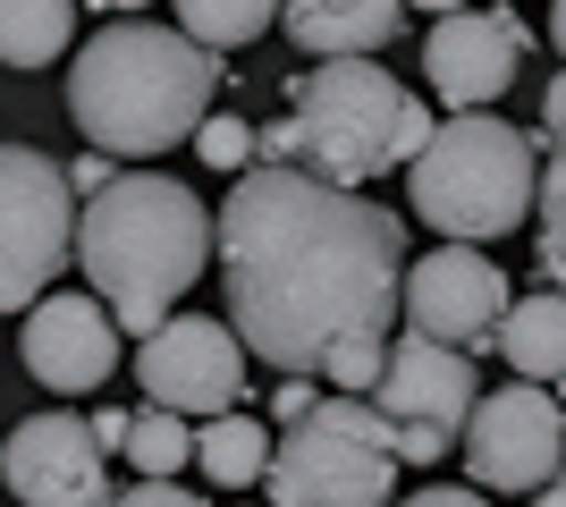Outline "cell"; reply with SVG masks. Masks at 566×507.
Masks as SVG:
<instances>
[{
  "label": "cell",
  "mask_w": 566,
  "mask_h": 507,
  "mask_svg": "<svg viewBox=\"0 0 566 507\" xmlns=\"http://www.w3.org/2000/svg\"><path fill=\"white\" fill-rule=\"evenodd\" d=\"M542 136H549V152L566 145V68L549 76V94H542Z\"/></svg>",
  "instance_id": "28"
},
{
  "label": "cell",
  "mask_w": 566,
  "mask_h": 507,
  "mask_svg": "<svg viewBox=\"0 0 566 507\" xmlns=\"http://www.w3.org/2000/svg\"><path fill=\"white\" fill-rule=\"evenodd\" d=\"M398 314L415 321V338L473 356V347H491V338H499V314H507V271H499L491 254H473V245H431L423 263H406Z\"/></svg>",
  "instance_id": "10"
},
{
  "label": "cell",
  "mask_w": 566,
  "mask_h": 507,
  "mask_svg": "<svg viewBox=\"0 0 566 507\" xmlns=\"http://www.w3.org/2000/svg\"><path fill=\"white\" fill-rule=\"evenodd\" d=\"M549 43H558V60H566V0L549 9Z\"/></svg>",
  "instance_id": "32"
},
{
  "label": "cell",
  "mask_w": 566,
  "mask_h": 507,
  "mask_svg": "<svg viewBox=\"0 0 566 507\" xmlns=\"http://www.w3.org/2000/svg\"><path fill=\"white\" fill-rule=\"evenodd\" d=\"M195 465H203L220 490H245V483H262V465H271V432H262L254 414H212V423L195 432Z\"/></svg>",
  "instance_id": "18"
},
{
  "label": "cell",
  "mask_w": 566,
  "mask_h": 507,
  "mask_svg": "<svg viewBox=\"0 0 566 507\" xmlns=\"http://www.w3.org/2000/svg\"><path fill=\"white\" fill-rule=\"evenodd\" d=\"M558 406H566V381H558Z\"/></svg>",
  "instance_id": "33"
},
{
  "label": "cell",
  "mask_w": 566,
  "mask_h": 507,
  "mask_svg": "<svg viewBox=\"0 0 566 507\" xmlns=\"http://www.w3.org/2000/svg\"><path fill=\"white\" fill-rule=\"evenodd\" d=\"M431 110L415 85L380 68V60H322L287 85V136H296V169L322 178V187L355 194L406 169L415 152L431 145Z\"/></svg>",
  "instance_id": "4"
},
{
  "label": "cell",
  "mask_w": 566,
  "mask_h": 507,
  "mask_svg": "<svg viewBox=\"0 0 566 507\" xmlns=\"http://www.w3.org/2000/svg\"><path fill=\"white\" fill-rule=\"evenodd\" d=\"M85 432H94V448H102V457H118V448H127V414H118V406H102L94 423H85Z\"/></svg>",
  "instance_id": "30"
},
{
  "label": "cell",
  "mask_w": 566,
  "mask_h": 507,
  "mask_svg": "<svg viewBox=\"0 0 566 507\" xmlns=\"http://www.w3.org/2000/svg\"><path fill=\"white\" fill-rule=\"evenodd\" d=\"M76 43L69 0H0V68H51Z\"/></svg>",
  "instance_id": "17"
},
{
  "label": "cell",
  "mask_w": 566,
  "mask_h": 507,
  "mask_svg": "<svg viewBox=\"0 0 566 507\" xmlns=\"http://www.w3.org/2000/svg\"><path fill=\"white\" fill-rule=\"evenodd\" d=\"M533 507H566V465H558V474H549L542 490H533Z\"/></svg>",
  "instance_id": "31"
},
{
  "label": "cell",
  "mask_w": 566,
  "mask_h": 507,
  "mask_svg": "<svg viewBox=\"0 0 566 507\" xmlns=\"http://www.w3.org/2000/svg\"><path fill=\"white\" fill-rule=\"evenodd\" d=\"M313 398H322V389H313V381H296V372H287V381L271 389V414H280V423H305V414H313Z\"/></svg>",
  "instance_id": "27"
},
{
  "label": "cell",
  "mask_w": 566,
  "mask_h": 507,
  "mask_svg": "<svg viewBox=\"0 0 566 507\" xmlns=\"http://www.w3.org/2000/svg\"><path fill=\"white\" fill-rule=\"evenodd\" d=\"M60 178H69V194H102V187H111V161H102V152H85V161L60 169Z\"/></svg>",
  "instance_id": "29"
},
{
  "label": "cell",
  "mask_w": 566,
  "mask_h": 507,
  "mask_svg": "<svg viewBox=\"0 0 566 507\" xmlns=\"http://www.w3.org/2000/svg\"><path fill=\"white\" fill-rule=\"evenodd\" d=\"M287 43L313 51V60H373L380 43H398L406 34V9H389V0H305V9H287Z\"/></svg>",
  "instance_id": "15"
},
{
  "label": "cell",
  "mask_w": 566,
  "mask_h": 507,
  "mask_svg": "<svg viewBox=\"0 0 566 507\" xmlns=\"http://www.w3.org/2000/svg\"><path fill=\"white\" fill-rule=\"evenodd\" d=\"M499 356L516 363L524 389L542 381H566V296H507V314H499Z\"/></svg>",
  "instance_id": "16"
},
{
  "label": "cell",
  "mask_w": 566,
  "mask_h": 507,
  "mask_svg": "<svg viewBox=\"0 0 566 507\" xmlns=\"http://www.w3.org/2000/svg\"><path fill=\"white\" fill-rule=\"evenodd\" d=\"M111 507H203L187 483H127V490H111Z\"/></svg>",
  "instance_id": "24"
},
{
  "label": "cell",
  "mask_w": 566,
  "mask_h": 507,
  "mask_svg": "<svg viewBox=\"0 0 566 507\" xmlns=\"http://www.w3.org/2000/svg\"><path fill=\"white\" fill-rule=\"evenodd\" d=\"M457 440H440V432H415V423H398V465H440Z\"/></svg>",
  "instance_id": "26"
},
{
  "label": "cell",
  "mask_w": 566,
  "mask_h": 507,
  "mask_svg": "<svg viewBox=\"0 0 566 507\" xmlns=\"http://www.w3.org/2000/svg\"><path fill=\"white\" fill-rule=\"evenodd\" d=\"M380 356H389V338H380V347H347V356H331L322 372L338 381V398H373V381H380Z\"/></svg>",
  "instance_id": "23"
},
{
  "label": "cell",
  "mask_w": 566,
  "mask_h": 507,
  "mask_svg": "<svg viewBox=\"0 0 566 507\" xmlns=\"http://www.w3.org/2000/svg\"><path fill=\"white\" fill-rule=\"evenodd\" d=\"M76 245V194L34 145H0V314H34Z\"/></svg>",
  "instance_id": "7"
},
{
  "label": "cell",
  "mask_w": 566,
  "mask_h": 507,
  "mask_svg": "<svg viewBox=\"0 0 566 507\" xmlns=\"http://www.w3.org/2000/svg\"><path fill=\"white\" fill-rule=\"evenodd\" d=\"M69 263H85V288L111 314V330L153 338L212 263V212L187 178H153V169L111 178L102 194H85Z\"/></svg>",
  "instance_id": "2"
},
{
  "label": "cell",
  "mask_w": 566,
  "mask_h": 507,
  "mask_svg": "<svg viewBox=\"0 0 566 507\" xmlns=\"http://www.w3.org/2000/svg\"><path fill=\"white\" fill-rule=\"evenodd\" d=\"M25 372L60 398H85L118 372V330L85 288H51L34 314H25Z\"/></svg>",
  "instance_id": "14"
},
{
  "label": "cell",
  "mask_w": 566,
  "mask_h": 507,
  "mask_svg": "<svg viewBox=\"0 0 566 507\" xmlns=\"http://www.w3.org/2000/svg\"><path fill=\"white\" fill-rule=\"evenodd\" d=\"M533 178H542L533 136L507 127L499 110L440 119L431 145L406 161V194H415L423 229H440L449 245H473V254L533 220Z\"/></svg>",
  "instance_id": "5"
},
{
  "label": "cell",
  "mask_w": 566,
  "mask_h": 507,
  "mask_svg": "<svg viewBox=\"0 0 566 507\" xmlns=\"http://www.w3.org/2000/svg\"><path fill=\"white\" fill-rule=\"evenodd\" d=\"M195 152L212 169H254V119H237V110H212V119L195 127Z\"/></svg>",
  "instance_id": "22"
},
{
  "label": "cell",
  "mask_w": 566,
  "mask_h": 507,
  "mask_svg": "<svg viewBox=\"0 0 566 507\" xmlns=\"http://www.w3.org/2000/svg\"><path fill=\"white\" fill-rule=\"evenodd\" d=\"M136 381L153 398V414H178V423H212V414H237L245 398V347L229 338L220 314H169L161 330L144 338Z\"/></svg>",
  "instance_id": "9"
},
{
  "label": "cell",
  "mask_w": 566,
  "mask_h": 507,
  "mask_svg": "<svg viewBox=\"0 0 566 507\" xmlns=\"http://www.w3.org/2000/svg\"><path fill=\"white\" fill-rule=\"evenodd\" d=\"M533 229H542V279H549V296H566V145L549 152V169L533 178Z\"/></svg>",
  "instance_id": "21"
},
{
  "label": "cell",
  "mask_w": 566,
  "mask_h": 507,
  "mask_svg": "<svg viewBox=\"0 0 566 507\" xmlns=\"http://www.w3.org/2000/svg\"><path fill=\"white\" fill-rule=\"evenodd\" d=\"M127 465H144V483H169L178 465H195V423H178V414H127V448H118Z\"/></svg>",
  "instance_id": "20"
},
{
  "label": "cell",
  "mask_w": 566,
  "mask_h": 507,
  "mask_svg": "<svg viewBox=\"0 0 566 507\" xmlns=\"http://www.w3.org/2000/svg\"><path fill=\"white\" fill-rule=\"evenodd\" d=\"M169 25H178V34H187V43L203 51V60H212V51L262 43V34L280 25V9H262V0H187V9H178Z\"/></svg>",
  "instance_id": "19"
},
{
  "label": "cell",
  "mask_w": 566,
  "mask_h": 507,
  "mask_svg": "<svg viewBox=\"0 0 566 507\" xmlns=\"http://www.w3.org/2000/svg\"><path fill=\"white\" fill-rule=\"evenodd\" d=\"M457 448H465V474H473L482 499H491V490H516L524 499V490H542L566 465V406L549 398V389L499 381L491 398H473Z\"/></svg>",
  "instance_id": "8"
},
{
  "label": "cell",
  "mask_w": 566,
  "mask_h": 507,
  "mask_svg": "<svg viewBox=\"0 0 566 507\" xmlns=\"http://www.w3.org/2000/svg\"><path fill=\"white\" fill-rule=\"evenodd\" d=\"M229 338L313 381L347 347H380L398 321L406 220L373 194H338L305 169H237L212 220Z\"/></svg>",
  "instance_id": "1"
},
{
  "label": "cell",
  "mask_w": 566,
  "mask_h": 507,
  "mask_svg": "<svg viewBox=\"0 0 566 507\" xmlns=\"http://www.w3.org/2000/svg\"><path fill=\"white\" fill-rule=\"evenodd\" d=\"M271 507H389L398 499V423L364 398H313L305 423L271 440Z\"/></svg>",
  "instance_id": "6"
},
{
  "label": "cell",
  "mask_w": 566,
  "mask_h": 507,
  "mask_svg": "<svg viewBox=\"0 0 566 507\" xmlns=\"http://www.w3.org/2000/svg\"><path fill=\"white\" fill-rule=\"evenodd\" d=\"M389 507H491V499H482L473 483H423L415 499H389Z\"/></svg>",
  "instance_id": "25"
},
{
  "label": "cell",
  "mask_w": 566,
  "mask_h": 507,
  "mask_svg": "<svg viewBox=\"0 0 566 507\" xmlns=\"http://www.w3.org/2000/svg\"><path fill=\"white\" fill-rule=\"evenodd\" d=\"M0 483L18 490V507H111V457L94 448L85 414H25L0 440Z\"/></svg>",
  "instance_id": "11"
},
{
  "label": "cell",
  "mask_w": 566,
  "mask_h": 507,
  "mask_svg": "<svg viewBox=\"0 0 566 507\" xmlns=\"http://www.w3.org/2000/svg\"><path fill=\"white\" fill-rule=\"evenodd\" d=\"M524 51H533V34H524L516 9H449V18H431L423 76H431V94L465 119V110H491L516 85Z\"/></svg>",
  "instance_id": "12"
},
{
  "label": "cell",
  "mask_w": 566,
  "mask_h": 507,
  "mask_svg": "<svg viewBox=\"0 0 566 507\" xmlns=\"http://www.w3.org/2000/svg\"><path fill=\"white\" fill-rule=\"evenodd\" d=\"M220 60L178 34L169 18H118L69 60V119L102 161H153L169 145H195L212 119Z\"/></svg>",
  "instance_id": "3"
},
{
  "label": "cell",
  "mask_w": 566,
  "mask_h": 507,
  "mask_svg": "<svg viewBox=\"0 0 566 507\" xmlns=\"http://www.w3.org/2000/svg\"><path fill=\"white\" fill-rule=\"evenodd\" d=\"M473 398H482V372H473V356H457V347H431V338H389V356H380V381L364 406L389 414V423H415V432H440L457 440L465 432Z\"/></svg>",
  "instance_id": "13"
}]
</instances>
